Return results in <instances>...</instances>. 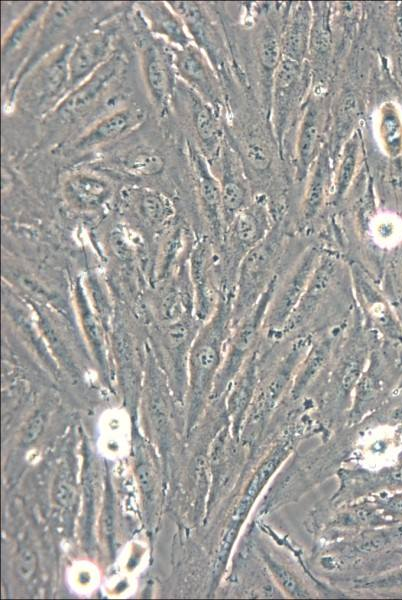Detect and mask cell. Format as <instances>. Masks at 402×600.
I'll use <instances>...</instances> for the list:
<instances>
[{
	"label": "cell",
	"instance_id": "cell-40",
	"mask_svg": "<svg viewBox=\"0 0 402 600\" xmlns=\"http://www.w3.org/2000/svg\"><path fill=\"white\" fill-rule=\"evenodd\" d=\"M398 362H399L400 367H402V346L400 347L399 352H398Z\"/></svg>",
	"mask_w": 402,
	"mask_h": 600
},
{
	"label": "cell",
	"instance_id": "cell-28",
	"mask_svg": "<svg viewBox=\"0 0 402 600\" xmlns=\"http://www.w3.org/2000/svg\"><path fill=\"white\" fill-rule=\"evenodd\" d=\"M194 123L196 131L202 141H213L216 135V123L208 107L204 105L197 106L194 112Z\"/></svg>",
	"mask_w": 402,
	"mask_h": 600
},
{
	"label": "cell",
	"instance_id": "cell-1",
	"mask_svg": "<svg viewBox=\"0 0 402 600\" xmlns=\"http://www.w3.org/2000/svg\"><path fill=\"white\" fill-rule=\"evenodd\" d=\"M287 249L283 233L272 229L243 258L232 298V325L255 307L275 277L281 273Z\"/></svg>",
	"mask_w": 402,
	"mask_h": 600
},
{
	"label": "cell",
	"instance_id": "cell-36",
	"mask_svg": "<svg viewBox=\"0 0 402 600\" xmlns=\"http://www.w3.org/2000/svg\"><path fill=\"white\" fill-rule=\"evenodd\" d=\"M137 475L143 491L146 493L150 492L153 489V477L149 468L146 465H139Z\"/></svg>",
	"mask_w": 402,
	"mask_h": 600
},
{
	"label": "cell",
	"instance_id": "cell-11",
	"mask_svg": "<svg viewBox=\"0 0 402 600\" xmlns=\"http://www.w3.org/2000/svg\"><path fill=\"white\" fill-rule=\"evenodd\" d=\"M144 117L140 108L126 107L116 110L98 120L80 135L71 148L75 152H84L109 143L129 133Z\"/></svg>",
	"mask_w": 402,
	"mask_h": 600
},
{
	"label": "cell",
	"instance_id": "cell-18",
	"mask_svg": "<svg viewBox=\"0 0 402 600\" xmlns=\"http://www.w3.org/2000/svg\"><path fill=\"white\" fill-rule=\"evenodd\" d=\"M387 260L384 293L402 322V241Z\"/></svg>",
	"mask_w": 402,
	"mask_h": 600
},
{
	"label": "cell",
	"instance_id": "cell-23",
	"mask_svg": "<svg viewBox=\"0 0 402 600\" xmlns=\"http://www.w3.org/2000/svg\"><path fill=\"white\" fill-rule=\"evenodd\" d=\"M318 141V125L314 114H307L298 139V156L305 170L312 161Z\"/></svg>",
	"mask_w": 402,
	"mask_h": 600
},
{
	"label": "cell",
	"instance_id": "cell-37",
	"mask_svg": "<svg viewBox=\"0 0 402 600\" xmlns=\"http://www.w3.org/2000/svg\"><path fill=\"white\" fill-rule=\"evenodd\" d=\"M383 507L391 515L402 516V492L387 499Z\"/></svg>",
	"mask_w": 402,
	"mask_h": 600
},
{
	"label": "cell",
	"instance_id": "cell-34",
	"mask_svg": "<svg viewBox=\"0 0 402 600\" xmlns=\"http://www.w3.org/2000/svg\"><path fill=\"white\" fill-rule=\"evenodd\" d=\"M44 422V415L40 413L31 418L23 431L22 441L24 443L35 441L43 430Z\"/></svg>",
	"mask_w": 402,
	"mask_h": 600
},
{
	"label": "cell",
	"instance_id": "cell-26",
	"mask_svg": "<svg viewBox=\"0 0 402 600\" xmlns=\"http://www.w3.org/2000/svg\"><path fill=\"white\" fill-rule=\"evenodd\" d=\"M402 539V525L386 531H377L363 536L357 548L363 552H372L383 549L389 544Z\"/></svg>",
	"mask_w": 402,
	"mask_h": 600
},
{
	"label": "cell",
	"instance_id": "cell-41",
	"mask_svg": "<svg viewBox=\"0 0 402 600\" xmlns=\"http://www.w3.org/2000/svg\"><path fill=\"white\" fill-rule=\"evenodd\" d=\"M401 553H402V551H401Z\"/></svg>",
	"mask_w": 402,
	"mask_h": 600
},
{
	"label": "cell",
	"instance_id": "cell-29",
	"mask_svg": "<svg viewBox=\"0 0 402 600\" xmlns=\"http://www.w3.org/2000/svg\"><path fill=\"white\" fill-rule=\"evenodd\" d=\"M281 47L273 35L266 36L260 46V59L264 67L276 68L280 63Z\"/></svg>",
	"mask_w": 402,
	"mask_h": 600
},
{
	"label": "cell",
	"instance_id": "cell-27",
	"mask_svg": "<svg viewBox=\"0 0 402 600\" xmlns=\"http://www.w3.org/2000/svg\"><path fill=\"white\" fill-rule=\"evenodd\" d=\"M324 179L325 176L322 168H318L306 192L304 217L307 219L315 216L322 205L325 187Z\"/></svg>",
	"mask_w": 402,
	"mask_h": 600
},
{
	"label": "cell",
	"instance_id": "cell-7",
	"mask_svg": "<svg viewBox=\"0 0 402 600\" xmlns=\"http://www.w3.org/2000/svg\"><path fill=\"white\" fill-rule=\"evenodd\" d=\"M72 47V43H64L42 59L23 93V101L29 108L41 110L55 102L64 91H70L68 61Z\"/></svg>",
	"mask_w": 402,
	"mask_h": 600
},
{
	"label": "cell",
	"instance_id": "cell-35",
	"mask_svg": "<svg viewBox=\"0 0 402 600\" xmlns=\"http://www.w3.org/2000/svg\"><path fill=\"white\" fill-rule=\"evenodd\" d=\"M55 500L64 507H69L74 502V489L65 481H58L54 488Z\"/></svg>",
	"mask_w": 402,
	"mask_h": 600
},
{
	"label": "cell",
	"instance_id": "cell-16",
	"mask_svg": "<svg viewBox=\"0 0 402 600\" xmlns=\"http://www.w3.org/2000/svg\"><path fill=\"white\" fill-rule=\"evenodd\" d=\"M50 4L36 3L31 6L10 29L2 43L3 58L12 56L41 29Z\"/></svg>",
	"mask_w": 402,
	"mask_h": 600
},
{
	"label": "cell",
	"instance_id": "cell-5",
	"mask_svg": "<svg viewBox=\"0 0 402 600\" xmlns=\"http://www.w3.org/2000/svg\"><path fill=\"white\" fill-rule=\"evenodd\" d=\"M354 293L370 330L383 341L402 346V322L385 293L380 291L362 268H350Z\"/></svg>",
	"mask_w": 402,
	"mask_h": 600
},
{
	"label": "cell",
	"instance_id": "cell-9",
	"mask_svg": "<svg viewBox=\"0 0 402 600\" xmlns=\"http://www.w3.org/2000/svg\"><path fill=\"white\" fill-rule=\"evenodd\" d=\"M141 64L145 84L154 104L166 109L172 92L174 64L171 46L146 42L141 48Z\"/></svg>",
	"mask_w": 402,
	"mask_h": 600
},
{
	"label": "cell",
	"instance_id": "cell-30",
	"mask_svg": "<svg viewBox=\"0 0 402 600\" xmlns=\"http://www.w3.org/2000/svg\"><path fill=\"white\" fill-rule=\"evenodd\" d=\"M356 167V149L352 147L345 155L338 176L337 198L341 197L347 190Z\"/></svg>",
	"mask_w": 402,
	"mask_h": 600
},
{
	"label": "cell",
	"instance_id": "cell-12",
	"mask_svg": "<svg viewBox=\"0 0 402 600\" xmlns=\"http://www.w3.org/2000/svg\"><path fill=\"white\" fill-rule=\"evenodd\" d=\"M78 5L71 2H58L52 3L45 15L41 29L39 31V38L36 42L35 50L33 54L22 68L18 80L20 81L23 76L32 68V66L43 56L45 52H52L51 46L58 43L61 35L68 29L72 19L75 18L77 13Z\"/></svg>",
	"mask_w": 402,
	"mask_h": 600
},
{
	"label": "cell",
	"instance_id": "cell-32",
	"mask_svg": "<svg viewBox=\"0 0 402 600\" xmlns=\"http://www.w3.org/2000/svg\"><path fill=\"white\" fill-rule=\"evenodd\" d=\"M298 61L290 58L283 59L277 69L276 86L283 90L290 87L298 76Z\"/></svg>",
	"mask_w": 402,
	"mask_h": 600
},
{
	"label": "cell",
	"instance_id": "cell-8",
	"mask_svg": "<svg viewBox=\"0 0 402 600\" xmlns=\"http://www.w3.org/2000/svg\"><path fill=\"white\" fill-rule=\"evenodd\" d=\"M215 252L213 244L201 242L191 257L195 316L202 323L212 316L221 295L215 281Z\"/></svg>",
	"mask_w": 402,
	"mask_h": 600
},
{
	"label": "cell",
	"instance_id": "cell-3",
	"mask_svg": "<svg viewBox=\"0 0 402 600\" xmlns=\"http://www.w3.org/2000/svg\"><path fill=\"white\" fill-rule=\"evenodd\" d=\"M278 274L262 295L255 307L240 321L232 325L226 343L222 365L217 374L216 392H221L234 378L248 358L259 349L264 331V320L268 305L276 289Z\"/></svg>",
	"mask_w": 402,
	"mask_h": 600
},
{
	"label": "cell",
	"instance_id": "cell-15",
	"mask_svg": "<svg viewBox=\"0 0 402 600\" xmlns=\"http://www.w3.org/2000/svg\"><path fill=\"white\" fill-rule=\"evenodd\" d=\"M171 51L177 75L200 92L212 96V78L199 50L189 44L184 48L171 46Z\"/></svg>",
	"mask_w": 402,
	"mask_h": 600
},
{
	"label": "cell",
	"instance_id": "cell-22",
	"mask_svg": "<svg viewBox=\"0 0 402 600\" xmlns=\"http://www.w3.org/2000/svg\"><path fill=\"white\" fill-rule=\"evenodd\" d=\"M77 302L85 334L92 347L94 355L98 358L99 361L102 362L106 356L102 332L100 330L99 325L97 324V321L95 320L94 315L88 308V304L84 297V294L81 293L79 290L77 291Z\"/></svg>",
	"mask_w": 402,
	"mask_h": 600
},
{
	"label": "cell",
	"instance_id": "cell-13",
	"mask_svg": "<svg viewBox=\"0 0 402 600\" xmlns=\"http://www.w3.org/2000/svg\"><path fill=\"white\" fill-rule=\"evenodd\" d=\"M63 190L66 200L73 207L84 211L101 207L112 192L105 179L85 172L70 175L64 183Z\"/></svg>",
	"mask_w": 402,
	"mask_h": 600
},
{
	"label": "cell",
	"instance_id": "cell-10",
	"mask_svg": "<svg viewBox=\"0 0 402 600\" xmlns=\"http://www.w3.org/2000/svg\"><path fill=\"white\" fill-rule=\"evenodd\" d=\"M111 38L105 32L93 31L82 35L69 56L70 91L90 77L112 56Z\"/></svg>",
	"mask_w": 402,
	"mask_h": 600
},
{
	"label": "cell",
	"instance_id": "cell-4",
	"mask_svg": "<svg viewBox=\"0 0 402 600\" xmlns=\"http://www.w3.org/2000/svg\"><path fill=\"white\" fill-rule=\"evenodd\" d=\"M342 268V262L336 256L322 253L304 294L276 341L300 334L301 330L313 320L319 307L327 301L331 292L335 291L336 283L343 275Z\"/></svg>",
	"mask_w": 402,
	"mask_h": 600
},
{
	"label": "cell",
	"instance_id": "cell-39",
	"mask_svg": "<svg viewBox=\"0 0 402 600\" xmlns=\"http://www.w3.org/2000/svg\"><path fill=\"white\" fill-rule=\"evenodd\" d=\"M395 27L398 41L402 45V13L397 16Z\"/></svg>",
	"mask_w": 402,
	"mask_h": 600
},
{
	"label": "cell",
	"instance_id": "cell-31",
	"mask_svg": "<svg viewBox=\"0 0 402 600\" xmlns=\"http://www.w3.org/2000/svg\"><path fill=\"white\" fill-rule=\"evenodd\" d=\"M37 570V557L30 548H23L17 558L16 573L23 581H29Z\"/></svg>",
	"mask_w": 402,
	"mask_h": 600
},
{
	"label": "cell",
	"instance_id": "cell-24",
	"mask_svg": "<svg viewBox=\"0 0 402 600\" xmlns=\"http://www.w3.org/2000/svg\"><path fill=\"white\" fill-rule=\"evenodd\" d=\"M244 189L234 181H227L221 187V204L223 220L229 225L243 209L245 203Z\"/></svg>",
	"mask_w": 402,
	"mask_h": 600
},
{
	"label": "cell",
	"instance_id": "cell-19",
	"mask_svg": "<svg viewBox=\"0 0 402 600\" xmlns=\"http://www.w3.org/2000/svg\"><path fill=\"white\" fill-rule=\"evenodd\" d=\"M165 162L163 157L151 149H138L131 152L121 161L122 168L136 176H153L162 172Z\"/></svg>",
	"mask_w": 402,
	"mask_h": 600
},
{
	"label": "cell",
	"instance_id": "cell-33",
	"mask_svg": "<svg viewBox=\"0 0 402 600\" xmlns=\"http://www.w3.org/2000/svg\"><path fill=\"white\" fill-rule=\"evenodd\" d=\"M246 157L256 169H266L271 161L267 149L259 143H252L247 147Z\"/></svg>",
	"mask_w": 402,
	"mask_h": 600
},
{
	"label": "cell",
	"instance_id": "cell-6",
	"mask_svg": "<svg viewBox=\"0 0 402 600\" xmlns=\"http://www.w3.org/2000/svg\"><path fill=\"white\" fill-rule=\"evenodd\" d=\"M123 68V56L113 53L90 77L69 91L57 103L51 118L67 123L87 113L106 93Z\"/></svg>",
	"mask_w": 402,
	"mask_h": 600
},
{
	"label": "cell",
	"instance_id": "cell-38",
	"mask_svg": "<svg viewBox=\"0 0 402 600\" xmlns=\"http://www.w3.org/2000/svg\"><path fill=\"white\" fill-rule=\"evenodd\" d=\"M390 479L392 480V482L397 483V484H402V463H400L398 466L394 467L390 474Z\"/></svg>",
	"mask_w": 402,
	"mask_h": 600
},
{
	"label": "cell",
	"instance_id": "cell-25",
	"mask_svg": "<svg viewBox=\"0 0 402 600\" xmlns=\"http://www.w3.org/2000/svg\"><path fill=\"white\" fill-rule=\"evenodd\" d=\"M263 557L272 575L285 592L291 597L296 598L308 596L306 590L292 572L276 560L272 559L269 555L264 553Z\"/></svg>",
	"mask_w": 402,
	"mask_h": 600
},
{
	"label": "cell",
	"instance_id": "cell-14",
	"mask_svg": "<svg viewBox=\"0 0 402 600\" xmlns=\"http://www.w3.org/2000/svg\"><path fill=\"white\" fill-rule=\"evenodd\" d=\"M139 7L154 34L176 48L190 44L184 22L166 2H143Z\"/></svg>",
	"mask_w": 402,
	"mask_h": 600
},
{
	"label": "cell",
	"instance_id": "cell-17",
	"mask_svg": "<svg viewBox=\"0 0 402 600\" xmlns=\"http://www.w3.org/2000/svg\"><path fill=\"white\" fill-rule=\"evenodd\" d=\"M283 459V452L277 451L275 454L270 456L267 460H265L257 471L252 476L249 484L247 485L242 498L237 503L233 514H232V522L233 523H241L247 516L250 511L254 500L257 495L260 493L266 482L269 480L271 475L279 466L281 460Z\"/></svg>",
	"mask_w": 402,
	"mask_h": 600
},
{
	"label": "cell",
	"instance_id": "cell-2",
	"mask_svg": "<svg viewBox=\"0 0 402 600\" xmlns=\"http://www.w3.org/2000/svg\"><path fill=\"white\" fill-rule=\"evenodd\" d=\"M322 255L317 245L305 247L279 280L268 305L264 331L269 340L277 337L304 294L309 280Z\"/></svg>",
	"mask_w": 402,
	"mask_h": 600
},
{
	"label": "cell",
	"instance_id": "cell-20",
	"mask_svg": "<svg viewBox=\"0 0 402 600\" xmlns=\"http://www.w3.org/2000/svg\"><path fill=\"white\" fill-rule=\"evenodd\" d=\"M307 29V13L297 12L283 40L282 49L286 58L298 61L302 57L306 48Z\"/></svg>",
	"mask_w": 402,
	"mask_h": 600
},
{
	"label": "cell",
	"instance_id": "cell-21",
	"mask_svg": "<svg viewBox=\"0 0 402 600\" xmlns=\"http://www.w3.org/2000/svg\"><path fill=\"white\" fill-rule=\"evenodd\" d=\"M138 212L147 223L159 225L168 218L170 206L161 194L144 190L138 198Z\"/></svg>",
	"mask_w": 402,
	"mask_h": 600
}]
</instances>
